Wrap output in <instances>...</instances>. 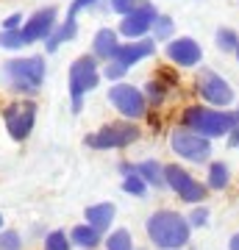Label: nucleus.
Wrapping results in <instances>:
<instances>
[{"label":"nucleus","mask_w":239,"mask_h":250,"mask_svg":"<svg viewBox=\"0 0 239 250\" xmlns=\"http://www.w3.org/2000/svg\"><path fill=\"white\" fill-rule=\"evenodd\" d=\"M184 125L192 134L214 139V136H225L237 131L239 111L234 114V111H214V108H203V106H189L184 111Z\"/></svg>","instance_id":"f257e3e1"},{"label":"nucleus","mask_w":239,"mask_h":250,"mask_svg":"<svg viewBox=\"0 0 239 250\" xmlns=\"http://www.w3.org/2000/svg\"><path fill=\"white\" fill-rule=\"evenodd\" d=\"M148 236L161 250H178L189 242V220L178 211H156L148 220Z\"/></svg>","instance_id":"f03ea898"},{"label":"nucleus","mask_w":239,"mask_h":250,"mask_svg":"<svg viewBox=\"0 0 239 250\" xmlns=\"http://www.w3.org/2000/svg\"><path fill=\"white\" fill-rule=\"evenodd\" d=\"M11 89L17 92H36L44 81V62L42 56H28V59H14L3 70Z\"/></svg>","instance_id":"7ed1b4c3"},{"label":"nucleus","mask_w":239,"mask_h":250,"mask_svg":"<svg viewBox=\"0 0 239 250\" xmlns=\"http://www.w3.org/2000/svg\"><path fill=\"white\" fill-rule=\"evenodd\" d=\"M95 86H98V64H95L92 56H81L70 67V95L75 111H81V98Z\"/></svg>","instance_id":"20e7f679"},{"label":"nucleus","mask_w":239,"mask_h":250,"mask_svg":"<svg viewBox=\"0 0 239 250\" xmlns=\"http://www.w3.org/2000/svg\"><path fill=\"white\" fill-rule=\"evenodd\" d=\"M139 139V131L136 125L131 123H114V125H106L95 131L92 136H87V145L95 147V150H106V147H128L131 142Z\"/></svg>","instance_id":"39448f33"},{"label":"nucleus","mask_w":239,"mask_h":250,"mask_svg":"<svg viewBox=\"0 0 239 250\" xmlns=\"http://www.w3.org/2000/svg\"><path fill=\"white\" fill-rule=\"evenodd\" d=\"M170 145L173 150L186 161H195V164H203L209 156H212V145L209 139L200 134H192V131H173L170 136Z\"/></svg>","instance_id":"423d86ee"},{"label":"nucleus","mask_w":239,"mask_h":250,"mask_svg":"<svg viewBox=\"0 0 239 250\" xmlns=\"http://www.w3.org/2000/svg\"><path fill=\"white\" fill-rule=\"evenodd\" d=\"M164 181H167V187L173 189L181 200H186V203H200L206 197L203 184H197V181L186 170H181L178 164H167V167H164Z\"/></svg>","instance_id":"0eeeda50"},{"label":"nucleus","mask_w":239,"mask_h":250,"mask_svg":"<svg viewBox=\"0 0 239 250\" xmlns=\"http://www.w3.org/2000/svg\"><path fill=\"white\" fill-rule=\"evenodd\" d=\"M109 100H111V106H114L123 117H128V120L145 117L148 100H145V95H142L136 86H131V83H114V86L109 89Z\"/></svg>","instance_id":"6e6552de"},{"label":"nucleus","mask_w":239,"mask_h":250,"mask_svg":"<svg viewBox=\"0 0 239 250\" xmlns=\"http://www.w3.org/2000/svg\"><path fill=\"white\" fill-rule=\"evenodd\" d=\"M197 95L203 100H209L212 106H228V103H234V89H231L228 83H225V78H220L217 72L212 70H203L197 72Z\"/></svg>","instance_id":"1a4fd4ad"},{"label":"nucleus","mask_w":239,"mask_h":250,"mask_svg":"<svg viewBox=\"0 0 239 250\" xmlns=\"http://www.w3.org/2000/svg\"><path fill=\"white\" fill-rule=\"evenodd\" d=\"M34 117H36V106L34 103H14L3 111L6 128H9L11 139H25L34 128Z\"/></svg>","instance_id":"9d476101"},{"label":"nucleus","mask_w":239,"mask_h":250,"mask_svg":"<svg viewBox=\"0 0 239 250\" xmlns=\"http://www.w3.org/2000/svg\"><path fill=\"white\" fill-rule=\"evenodd\" d=\"M53 25H56V9H53V6L36 11L34 17L25 20V25L20 28L22 42H25V45H31V42H36V39H47V36L53 34Z\"/></svg>","instance_id":"9b49d317"},{"label":"nucleus","mask_w":239,"mask_h":250,"mask_svg":"<svg viewBox=\"0 0 239 250\" xmlns=\"http://www.w3.org/2000/svg\"><path fill=\"white\" fill-rule=\"evenodd\" d=\"M156 20H159V14H156V9H153V6H139L136 11L125 14V20L120 22V31H123L125 36L136 39V36H142L148 28H153V22H156Z\"/></svg>","instance_id":"f8f14e48"},{"label":"nucleus","mask_w":239,"mask_h":250,"mask_svg":"<svg viewBox=\"0 0 239 250\" xmlns=\"http://www.w3.org/2000/svg\"><path fill=\"white\" fill-rule=\"evenodd\" d=\"M167 56L178 64V67H195L203 53H200V45H197L195 39L181 36V39H175V42L167 45Z\"/></svg>","instance_id":"ddd939ff"},{"label":"nucleus","mask_w":239,"mask_h":250,"mask_svg":"<svg viewBox=\"0 0 239 250\" xmlns=\"http://www.w3.org/2000/svg\"><path fill=\"white\" fill-rule=\"evenodd\" d=\"M153 50H156V45H153L151 39H142V42H131V45H120V50L114 53V59H111V62L123 64L125 70H128L131 64H136V62H142V59L153 56Z\"/></svg>","instance_id":"4468645a"},{"label":"nucleus","mask_w":239,"mask_h":250,"mask_svg":"<svg viewBox=\"0 0 239 250\" xmlns=\"http://www.w3.org/2000/svg\"><path fill=\"white\" fill-rule=\"evenodd\" d=\"M92 47H95V56H98V59L111 62V59H114V53L120 50V45H117V34L111 31V28H100L98 34H95Z\"/></svg>","instance_id":"2eb2a0df"},{"label":"nucleus","mask_w":239,"mask_h":250,"mask_svg":"<svg viewBox=\"0 0 239 250\" xmlns=\"http://www.w3.org/2000/svg\"><path fill=\"white\" fill-rule=\"evenodd\" d=\"M87 225H92L95 231H106L111 220H114V206L111 203H98V206H89L87 208Z\"/></svg>","instance_id":"dca6fc26"},{"label":"nucleus","mask_w":239,"mask_h":250,"mask_svg":"<svg viewBox=\"0 0 239 250\" xmlns=\"http://www.w3.org/2000/svg\"><path fill=\"white\" fill-rule=\"evenodd\" d=\"M136 175H139L145 184H151V187H167V181H164V167H161L159 161H142L139 167H136Z\"/></svg>","instance_id":"f3484780"},{"label":"nucleus","mask_w":239,"mask_h":250,"mask_svg":"<svg viewBox=\"0 0 239 250\" xmlns=\"http://www.w3.org/2000/svg\"><path fill=\"white\" fill-rule=\"evenodd\" d=\"M70 239L78 245V248H98L100 245V231H95L92 225H75L70 233Z\"/></svg>","instance_id":"a211bd4d"},{"label":"nucleus","mask_w":239,"mask_h":250,"mask_svg":"<svg viewBox=\"0 0 239 250\" xmlns=\"http://www.w3.org/2000/svg\"><path fill=\"white\" fill-rule=\"evenodd\" d=\"M75 31H78L75 20H67L59 31H53V34L47 36V42H44V45H47V50H50V53H53V50H59V47H62V42H67V39H72V36H75Z\"/></svg>","instance_id":"6ab92c4d"},{"label":"nucleus","mask_w":239,"mask_h":250,"mask_svg":"<svg viewBox=\"0 0 239 250\" xmlns=\"http://www.w3.org/2000/svg\"><path fill=\"white\" fill-rule=\"evenodd\" d=\"M231 181V172L225 167V161H214L209 167V189H225Z\"/></svg>","instance_id":"aec40b11"},{"label":"nucleus","mask_w":239,"mask_h":250,"mask_svg":"<svg viewBox=\"0 0 239 250\" xmlns=\"http://www.w3.org/2000/svg\"><path fill=\"white\" fill-rule=\"evenodd\" d=\"M106 248H109V250H133L131 233L125 231V228H117V231L106 239Z\"/></svg>","instance_id":"412c9836"},{"label":"nucleus","mask_w":239,"mask_h":250,"mask_svg":"<svg viewBox=\"0 0 239 250\" xmlns=\"http://www.w3.org/2000/svg\"><path fill=\"white\" fill-rule=\"evenodd\" d=\"M217 47H220V50H237L239 47L237 34H234L231 28H220V31H217Z\"/></svg>","instance_id":"4be33fe9"},{"label":"nucleus","mask_w":239,"mask_h":250,"mask_svg":"<svg viewBox=\"0 0 239 250\" xmlns=\"http://www.w3.org/2000/svg\"><path fill=\"white\" fill-rule=\"evenodd\" d=\"M44 250H70V239H67V233H62V231L47 233V239H44Z\"/></svg>","instance_id":"5701e85b"},{"label":"nucleus","mask_w":239,"mask_h":250,"mask_svg":"<svg viewBox=\"0 0 239 250\" xmlns=\"http://www.w3.org/2000/svg\"><path fill=\"white\" fill-rule=\"evenodd\" d=\"M145 95H148L145 100H151L153 106H159L161 100H164V95H167V86H164L161 81H151V83H148V89H145Z\"/></svg>","instance_id":"b1692460"},{"label":"nucleus","mask_w":239,"mask_h":250,"mask_svg":"<svg viewBox=\"0 0 239 250\" xmlns=\"http://www.w3.org/2000/svg\"><path fill=\"white\" fill-rule=\"evenodd\" d=\"M123 189L128 192V195H136V197H142L145 195V189H148V184L139 178V175H128V178L123 181Z\"/></svg>","instance_id":"393cba45"},{"label":"nucleus","mask_w":239,"mask_h":250,"mask_svg":"<svg viewBox=\"0 0 239 250\" xmlns=\"http://www.w3.org/2000/svg\"><path fill=\"white\" fill-rule=\"evenodd\" d=\"M0 45L9 47V50H17V47H22L25 42H22V34H20V31H0Z\"/></svg>","instance_id":"a878e982"},{"label":"nucleus","mask_w":239,"mask_h":250,"mask_svg":"<svg viewBox=\"0 0 239 250\" xmlns=\"http://www.w3.org/2000/svg\"><path fill=\"white\" fill-rule=\"evenodd\" d=\"M22 242H20V233L17 231H3L0 236V250H20Z\"/></svg>","instance_id":"bb28decb"},{"label":"nucleus","mask_w":239,"mask_h":250,"mask_svg":"<svg viewBox=\"0 0 239 250\" xmlns=\"http://www.w3.org/2000/svg\"><path fill=\"white\" fill-rule=\"evenodd\" d=\"M139 6H145L142 0H111V9H114L117 14H131V11H136Z\"/></svg>","instance_id":"cd10ccee"},{"label":"nucleus","mask_w":239,"mask_h":250,"mask_svg":"<svg viewBox=\"0 0 239 250\" xmlns=\"http://www.w3.org/2000/svg\"><path fill=\"white\" fill-rule=\"evenodd\" d=\"M153 31H156V39H167L173 34V20L170 17H159L153 22Z\"/></svg>","instance_id":"c85d7f7f"},{"label":"nucleus","mask_w":239,"mask_h":250,"mask_svg":"<svg viewBox=\"0 0 239 250\" xmlns=\"http://www.w3.org/2000/svg\"><path fill=\"white\" fill-rule=\"evenodd\" d=\"M125 72H128V70H125L123 64H117V62L106 64V75H109V78H111V81H117V78H123Z\"/></svg>","instance_id":"c756f323"},{"label":"nucleus","mask_w":239,"mask_h":250,"mask_svg":"<svg viewBox=\"0 0 239 250\" xmlns=\"http://www.w3.org/2000/svg\"><path fill=\"white\" fill-rule=\"evenodd\" d=\"M92 3H98V0H72V6H70V14H67V20H75V14H78L81 9L92 6Z\"/></svg>","instance_id":"7c9ffc66"},{"label":"nucleus","mask_w":239,"mask_h":250,"mask_svg":"<svg viewBox=\"0 0 239 250\" xmlns=\"http://www.w3.org/2000/svg\"><path fill=\"white\" fill-rule=\"evenodd\" d=\"M206 220H209V211L206 208H195L192 217H189V225H206Z\"/></svg>","instance_id":"2f4dec72"},{"label":"nucleus","mask_w":239,"mask_h":250,"mask_svg":"<svg viewBox=\"0 0 239 250\" xmlns=\"http://www.w3.org/2000/svg\"><path fill=\"white\" fill-rule=\"evenodd\" d=\"M20 14H11L9 20H6V22H3V31H20Z\"/></svg>","instance_id":"473e14b6"},{"label":"nucleus","mask_w":239,"mask_h":250,"mask_svg":"<svg viewBox=\"0 0 239 250\" xmlns=\"http://www.w3.org/2000/svg\"><path fill=\"white\" fill-rule=\"evenodd\" d=\"M228 245H231V250H239V233H234V236H231Z\"/></svg>","instance_id":"72a5a7b5"},{"label":"nucleus","mask_w":239,"mask_h":250,"mask_svg":"<svg viewBox=\"0 0 239 250\" xmlns=\"http://www.w3.org/2000/svg\"><path fill=\"white\" fill-rule=\"evenodd\" d=\"M231 145H239V128L234 131V134H231Z\"/></svg>","instance_id":"f704fd0d"},{"label":"nucleus","mask_w":239,"mask_h":250,"mask_svg":"<svg viewBox=\"0 0 239 250\" xmlns=\"http://www.w3.org/2000/svg\"><path fill=\"white\" fill-rule=\"evenodd\" d=\"M0 228H3V214H0Z\"/></svg>","instance_id":"c9c22d12"},{"label":"nucleus","mask_w":239,"mask_h":250,"mask_svg":"<svg viewBox=\"0 0 239 250\" xmlns=\"http://www.w3.org/2000/svg\"><path fill=\"white\" fill-rule=\"evenodd\" d=\"M237 56H239V47H237Z\"/></svg>","instance_id":"e433bc0d"}]
</instances>
